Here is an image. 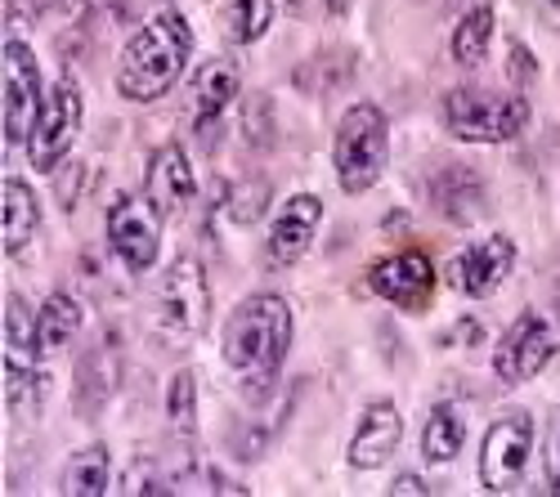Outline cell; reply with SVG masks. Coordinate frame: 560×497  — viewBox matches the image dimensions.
Returning a JSON list of instances; mask_svg holds the SVG:
<instances>
[{"mask_svg":"<svg viewBox=\"0 0 560 497\" xmlns=\"http://www.w3.org/2000/svg\"><path fill=\"white\" fill-rule=\"evenodd\" d=\"M444 121L466 144H511L529 126L525 95H489V90H453Z\"/></svg>","mask_w":560,"mask_h":497,"instance_id":"5b68a950","label":"cell"},{"mask_svg":"<svg viewBox=\"0 0 560 497\" xmlns=\"http://www.w3.org/2000/svg\"><path fill=\"white\" fill-rule=\"evenodd\" d=\"M189 55H194V27L179 14H158L126 40L121 68H117L121 95L135 104H153L171 95L184 68H189Z\"/></svg>","mask_w":560,"mask_h":497,"instance_id":"7a4b0ae2","label":"cell"},{"mask_svg":"<svg viewBox=\"0 0 560 497\" xmlns=\"http://www.w3.org/2000/svg\"><path fill=\"white\" fill-rule=\"evenodd\" d=\"M448 14H466V10H480V5H493V0H444Z\"/></svg>","mask_w":560,"mask_h":497,"instance_id":"1f68e13d","label":"cell"},{"mask_svg":"<svg viewBox=\"0 0 560 497\" xmlns=\"http://www.w3.org/2000/svg\"><path fill=\"white\" fill-rule=\"evenodd\" d=\"M243 134L252 140V149H269L273 144V104L265 95H256L243 113Z\"/></svg>","mask_w":560,"mask_h":497,"instance_id":"484cf974","label":"cell"},{"mask_svg":"<svg viewBox=\"0 0 560 497\" xmlns=\"http://www.w3.org/2000/svg\"><path fill=\"white\" fill-rule=\"evenodd\" d=\"M36 5H68V0H36Z\"/></svg>","mask_w":560,"mask_h":497,"instance_id":"836d02e7","label":"cell"},{"mask_svg":"<svg viewBox=\"0 0 560 497\" xmlns=\"http://www.w3.org/2000/svg\"><path fill=\"white\" fill-rule=\"evenodd\" d=\"M166 430L179 448H194V439H198V377H194V368H179L166 386Z\"/></svg>","mask_w":560,"mask_h":497,"instance_id":"ffe728a7","label":"cell"},{"mask_svg":"<svg viewBox=\"0 0 560 497\" xmlns=\"http://www.w3.org/2000/svg\"><path fill=\"white\" fill-rule=\"evenodd\" d=\"M489 40H493V5H480V10L457 14V27H453V59H457L462 68H476V63L489 55Z\"/></svg>","mask_w":560,"mask_h":497,"instance_id":"603a6c76","label":"cell"},{"mask_svg":"<svg viewBox=\"0 0 560 497\" xmlns=\"http://www.w3.org/2000/svg\"><path fill=\"white\" fill-rule=\"evenodd\" d=\"M511 264H516V242L502 238V234L476 242L471 251H462L457 256V287H462V296H471V300L493 296L506 283Z\"/></svg>","mask_w":560,"mask_h":497,"instance_id":"2e32d148","label":"cell"},{"mask_svg":"<svg viewBox=\"0 0 560 497\" xmlns=\"http://www.w3.org/2000/svg\"><path fill=\"white\" fill-rule=\"evenodd\" d=\"M556 332L538 309H521V319L506 328V336L493 350V377L506 386H521L529 377H538L551 358H556Z\"/></svg>","mask_w":560,"mask_h":497,"instance_id":"30bf717a","label":"cell"},{"mask_svg":"<svg viewBox=\"0 0 560 497\" xmlns=\"http://www.w3.org/2000/svg\"><path fill=\"white\" fill-rule=\"evenodd\" d=\"M68 497H100L108 493V448L104 443H90L81 453L68 458L63 466V484H59Z\"/></svg>","mask_w":560,"mask_h":497,"instance_id":"7402d4cb","label":"cell"},{"mask_svg":"<svg viewBox=\"0 0 560 497\" xmlns=\"http://www.w3.org/2000/svg\"><path fill=\"white\" fill-rule=\"evenodd\" d=\"M144 193L162 206V211H179L198 193V179H194V162L179 144H162L149 157V175H144Z\"/></svg>","mask_w":560,"mask_h":497,"instance_id":"e0dca14e","label":"cell"},{"mask_svg":"<svg viewBox=\"0 0 560 497\" xmlns=\"http://www.w3.org/2000/svg\"><path fill=\"white\" fill-rule=\"evenodd\" d=\"M547 493L560 497V417H556V426L547 435Z\"/></svg>","mask_w":560,"mask_h":497,"instance_id":"83f0119b","label":"cell"},{"mask_svg":"<svg viewBox=\"0 0 560 497\" xmlns=\"http://www.w3.org/2000/svg\"><path fill=\"white\" fill-rule=\"evenodd\" d=\"M90 5H95L100 14H108L113 23H126V19H130V5H135V0H90Z\"/></svg>","mask_w":560,"mask_h":497,"instance_id":"f1b7e54d","label":"cell"},{"mask_svg":"<svg viewBox=\"0 0 560 497\" xmlns=\"http://www.w3.org/2000/svg\"><path fill=\"white\" fill-rule=\"evenodd\" d=\"M390 493H395V497H404V493H431V484L417 480V475H399V480L390 484Z\"/></svg>","mask_w":560,"mask_h":497,"instance_id":"f546056e","label":"cell"},{"mask_svg":"<svg viewBox=\"0 0 560 497\" xmlns=\"http://www.w3.org/2000/svg\"><path fill=\"white\" fill-rule=\"evenodd\" d=\"M273 23V0H229V32L233 40H260Z\"/></svg>","mask_w":560,"mask_h":497,"instance_id":"d4e9b609","label":"cell"},{"mask_svg":"<svg viewBox=\"0 0 560 497\" xmlns=\"http://www.w3.org/2000/svg\"><path fill=\"white\" fill-rule=\"evenodd\" d=\"M45 108V85L32 45L5 27V149H27V134Z\"/></svg>","mask_w":560,"mask_h":497,"instance_id":"8992f818","label":"cell"},{"mask_svg":"<svg viewBox=\"0 0 560 497\" xmlns=\"http://www.w3.org/2000/svg\"><path fill=\"white\" fill-rule=\"evenodd\" d=\"M368 287L377 292L382 300H390V305L422 309L431 300V292H435V264L422 251L386 256V260H377L368 269Z\"/></svg>","mask_w":560,"mask_h":497,"instance_id":"8fae6325","label":"cell"},{"mask_svg":"<svg viewBox=\"0 0 560 497\" xmlns=\"http://www.w3.org/2000/svg\"><path fill=\"white\" fill-rule=\"evenodd\" d=\"M551 5H560V0H551Z\"/></svg>","mask_w":560,"mask_h":497,"instance_id":"d590c367","label":"cell"},{"mask_svg":"<svg viewBox=\"0 0 560 497\" xmlns=\"http://www.w3.org/2000/svg\"><path fill=\"white\" fill-rule=\"evenodd\" d=\"M81 319L85 313H81V300L72 292H50L40 305V313H36V350L59 354L63 345H72L77 332H81Z\"/></svg>","mask_w":560,"mask_h":497,"instance_id":"d6986e66","label":"cell"},{"mask_svg":"<svg viewBox=\"0 0 560 497\" xmlns=\"http://www.w3.org/2000/svg\"><path fill=\"white\" fill-rule=\"evenodd\" d=\"M431 206L448 224H476L485 215V179L471 166H444L431 179Z\"/></svg>","mask_w":560,"mask_h":497,"instance_id":"ac0fdd59","label":"cell"},{"mask_svg":"<svg viewBox=\"0 0 560 497\" xmlns=\"http://www.w3.org/2000/svg\"><path fill=\"white\" fill-rule=\"evenodd\" d=\"M462 443H466V426L462 417L448 409V403H440V409L427 417V430H422V458L427 462H453L462 453Z\"/></svg>","mask_w":560,"mask_h":497,"instance_id":"cb8c5ba5","label":"cell"},{"mask_svg":"<svg viewBox=\"0 0 560 497\" xmlns=\"http://www.w3.org/2000/svg\"><path fill=\"white\" fill-rule=\"evenodd\" d=\"M404 439V417L390 399H372L363 417H359V430L350 439V466L354 471H377L395 458V448Z\"/></svg>","mask_w":560,"mask_h":497,"instance_id":"5bb4252c","label":"cell"},{"mask_svg":"<svg viewBox=\"0 0 560 497\" xmlns=\"http://www.w3.org/2000/svg\"><path fill=\"white\" fill-rule=\"evenodd\" d=\"M318 220H323V202L314 193H296L278 206L273 229H269V264H278V269L296 264L314 242Z\"/></svg>","mask_w":560,"mask_h":497,"instance_id":"9a60e30c","label":"cell"},{"mask_svg":"<svg viewBox=\"0 0 560 497\" xmlns=\"http://www.w3.org/2000/svg\"><path fill=\"white\" fill-rule=\"evenodd\" d=\"M506 72L516 76L521 85H525V81H529V76L538 72V68H534V55L525 50V40H511V55H506Z\"/></svg>","mask_w":560,"mask_h":497,"instance_id":"4316f807","label":"cell"},{"mask_svg":"<svg viewBox=\"0 0 560 497\" xmlns=\"http://www.w3.org/2000/svg\"><path fill=\"white\" fill-rule=\"evenodd\" d=\"M346 5H350V0H328V10H332V14H346Z\"/></svg>","mask_w":560,"mask_h":497,"instance_id":"d6a6232c","label":"cell"},{"mask_svg":"<svg viewBox=\"0 0 560 497\" xmlns=\"http://www.w3.org/2000/svg\"><path fill=\"white\" fill-rule=\"evenodd\" d=\"M292 345V305L273 292L247 296L238 309L224 319V336H220V354L229 372L238 381H269L278 372V364L288 358Z\"/></svg>","mask_w":560,"mask_h":497,"instance_id":"6da1fadb","label":"cell"},{"mask_svg":"<svg viewBox=\"0 0 560 497\" xmlns=\"http://www.w3.org/2000/svg\"><path fill=\"white\" fill-rule=\"evenodd\" d=\"M108 247L135 269V274L153 269L158 247H162V206L149 193L117 198V206L108 211Z\"/></svg>","mask_w":560,"mask_h":497,"instance_id":"9c48e42d","label":"cell"},{"mask_svg":"<svg viewBox=\"0 0 560 497\" xmlns=\"http://www.w3.org/2000/svg\"><path fill=\"white\" fill-rule=\"evenodd\" d=\"M77 179H85V166H72V170L63 175V185H59V198H63V206H72V189H77Z\"/></svg>","mask_w":560,"mask_h":497,"instance_id":"4dcf8cb0","label":"cell"},{"mask_svg":"<svg viewBox=\"0 0 560 497\" xmlns=\"http://www.w3.org/2000/svg\"><path fill=\"white\" fill-rule=\"evenodd\" d=\"M207 313H211V296H207V274L202 264L184 251L175 256V264L166 269V279L158 287V305H153V319H158V336L166 345H194L207 328Z\"/></svg>","mask_w":560,"mask_h":497,"instance_id":"277c9868","label":"cell"},{"mask_svg":"<svg viewBox=\"0 0 560 497\" xmlns=\"http://www.w3.org/2000/svg\"><path fill=\"white\" fill-rule=\"evenodd\" d=\"M121 386V345L113 336H100L77 364V386H72V409L77 417H100L108 399Z\"/></svg>","mask_w":560,"mask_h":497,"instance_id":"7c38bea8","label":"cell"},{"mask_svg":"<svg viewBox=\"0 0 560 497\" xmlns=\"http://www.w3.org/2000/svg\"><path fill=\"white\" fill-rule=\"evenodd\" d=\"M332 166L346 193H368L386 170V113L377 104H350L337 121Z\"/></svg>","mask_w":560,"mask_h":497,"instance_id":"3957f363","label":"cell"},{"mask_svg":"<svg viewBox=\"0 0 560 497\" xmlns=\"http://www.w3.org/2000/svg\"><path fill=\"white\" fill-rule=\"evenodd\" d=\"M238 68H233L229 59H207L194 81H189V113H194V130H198V140H211V134L220 130L224 121V108L238 99Z\"/></svg>","mask_w":560,"mask_h":497,"instance_id":"4fadbf2b","label":"cell"},{"mask_svg":"<svg viewBox=\"0 0 560 497\" xmlns=\"http://www.w3.org/2000/svg\"><path fill=\"white\" fill-rule=\"evenodd\" d=\"M36 234V193L27 179L5 175V256H19Z\"/></svg>","mask_w":560,"mask_h":497,"instance_id":"44dd1931","label":"cell"},{"mask_svg":"<svg viewBox=\"0 0 560 497\" xmlns=\"http://www.w3.org/2000/svg\"><path fill=\"white\" fill-rule=\"evenodd\" d=\"M81 113H85L81 90L72 81H59L50 90V99H45L32 134H27V162H32V170H59L63 166V157L72 153L77 134H81Z\"/></svg>","mask_w":560,"mask_h":497,"instance_id":"52a82bcc","label":"cell"},{"mask_svg":"<svg viewBox=\"0 0 560 497\" xmlns=\"http://www.w3.org/2000/svg\"><path fill=\"white\" fill-rule=\"evenodd\" d=\"M534 453V422L529 413H506L498 417L480 439V484L489 493H511L521 484Z\"/></svg>","mask_w":560,"mask_h":497,"instance_id":"ba28073f","label":"cell"},{"mask_svg":"<svg viewBox=\"0 0 560 497\" xmlns=\"http://www.w3.org/2000/svg\"><path fill=\"white\" fill-rule=\"evenodd\" d=\"M292 5H305V0H292Z\"/></svg>","mask_w":560,"mask_h":497,"instance_id":"e575fe53","label":"cell"}]
</instances>
